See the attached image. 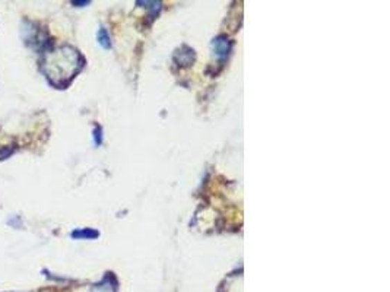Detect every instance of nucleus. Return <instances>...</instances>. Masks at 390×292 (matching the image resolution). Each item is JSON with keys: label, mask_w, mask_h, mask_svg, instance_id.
Listing matches in <instances>:
<instances>
[{"label": "nucleus", "mask_w": 390, "mask_h": 292, "mask_svg": "<svg viewBox=\"0 0 390 292\" xmlns=\"http://www.w3.org/2000/svg\"><path fill=\"white\" fill-rule=\"evenodd\" d=\"M85 60L76 48L71 46L50 47L44 51L41 71L47 81L56 88H66L72 79L84 68Z\"/></svg>", "instance_id": "obj_1"}, {"label": "nucleus", "mask_w": 390, "mask_h": 292, "mask_svg": "<svg viewBox=\"0 0 390 292\" xmlns=\"http://www.w3.org/2000/svg\"><path fill=\"white\" fill-rule=\"evenodd\" d=\"M212 50H214V55L219 60H225L231 51V42L224 35L216 37L212 42Z\"/></svg>", "instance_id": "obj_2"}, {"label": "nucleus", "mask_w": 390, "mask_h": 292, "mask_svg": "<svg viewBox=\"0 0 390 292\" xmlns=\"http://www.w3.org/2000/svg\"><path fill=\"white\" fill-rule=\"evenodd\" d=\"M98 235H100L98 231L91 230V228L76 230L72 232V238H76V240H93V238H97Z\"/></svg>", "instance_id": "obj_3"}, {"label": "nucleus", "mask_w": 390, "mask_h": 292, "mask_svg": "<svg viewBox=\"0 0 390 292\" xmlns=\"http://www.w3.org/2000/svg\"><path fill=\"white\" fill-rule=\"evenodd\" d=\"M97 38H98V43L102 48H110L111 47V38H110V34L107 33L106 28H100Z\"/></svg>", "instance_id": "obj_4"}, {"label": "nucleus", "mask_w": 390, "mask_h": 292, "mask_svg": "<svg viewBox=\"0 0 390 292\" xmlns=\"http://www.w3.org/2000/svg\"><path fill=\"white\" fill-rule=\"evenodd\" d=\"M94 142L97 146H100L102 143V131H101V127H95L94 130Z\"/></svg>", "instance_id": "obj_5"}, {"label": "nucleus", "mask_w": 390, "mask_h": 292, "mask_svg": "<svg viewBox=\"0 0 390 292\" xmlns=\"http://www.w3.org/2000/svg\"><path fill=\"white\" fill-rule=\"evenodd\" d=\"M73 5H89V2H73Z\"/></svg>", "instance_id": "obj_6"}]
</instances>
